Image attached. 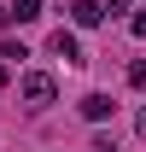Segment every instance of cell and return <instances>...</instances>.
<instances>
[{"mask_svg": "<svg viewBox=\"0 0 146 152\" xmlns=\"http://www.w3.org/2000/svg\"><path fill=\"white\" fill-rule=\"evenodd\" d=\"M18 88H23V99H29V105H53V94H58V82H53L47 70H29Z\"/></svg>", "mask_w": 146, "mask_h": 152, "instance_id": "obj_1", "label": "cell"}, {"mask_svg": "<svg viewBox=\"0 0 146 152\" xmlns=\"http://www.w3.org/2000/svg\"><path fill=\"white\" fill-rule=\"evenodd\" d=\"M53 53L64 58V64H82V41H76L70 29H58V35H53Z\"/></svg>", "mask_w": 146, "mask_h": 152, "instance_id": "obj_2", "label": "cell"}, {"mask_svg": "<svg viewBox=\"0 0 146 152\" xmlns=\"http://www.w3.org/2000/svg\"><path fill=\"white\" fill-rule=\"evenodd\" d=\"M82 117H88V123H105V117H111V99L105 94H88V99H82Z\"/></svg>", "mask_w": 146, "mask_h": 152, "instance_id": "obj_3", "label": "cell"}, {"mask_svg": "<svg viewBox=\"0 0 146 152\" xmlns=\"http://www.w3.org/2000/svg\"><path fill=\"white\" fill-rule=\"evenodd\" d=\"M0 18H18V23H29V18H41V0H12Z\"/></svg>", "mask_w": 146, "mask_h": 152, "instance_id": "obj_4", "label": "cell"}, {"mask_svg": "<svg viewBox=\"0 0 146 152\" xmlns=\"http://www.w3.org/2000/svg\"><path fill=\"white\" fill-rule=\"evenodd\" d=\"M70 18L82 23V29H93V23L105 18V12H99V6H93V0H76V6H70Z\"/></svg>", "mask_w": 146, "mask_h": 152, "instance_id": "obj_5", "label": "cell"}, {"mask_svg": "<svg viewBox=\"0 0 146 152\" xmlns=\"http://www.w3.org/2000/svg\"><path fill=\"white\" fill-rule=\"evenodd\" d=\"M128 29H134V35H140V41H146V12H140V18H134V23H128Z\"/></svg>", "mask_w": 146, "mask_h": 152, "instance_id": "obj_6", "label": "cell"}, {"mask_svg": "<svg viewBox=\"0 0 146 152\" xmlns=\"http://www.w3.org/2000/svg\"><path fill=\"white\" fill-rule=\"evenodd\" d=\"M0 88H6V64H0Z\"/></svg>", "mask_w": 146, "mask_h": 152, "instance_id": "obj_7", "label": "cell"}]
</instances>
